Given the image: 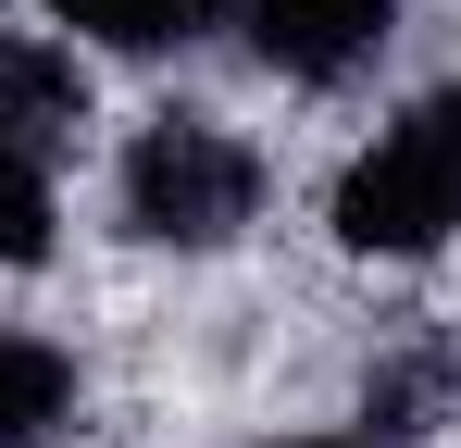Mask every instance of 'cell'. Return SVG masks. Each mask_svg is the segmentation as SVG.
Listing matches in <instances>:
<instances>
[{"label":"cell","instance_id":"1","mask_svg":"<svg viewBox=\"0 0 461 448\" xmlns=\"http://www.w3.org/2000/svg\"><path fill=\"white\" fill-rule=\"evenodd\" d=\"M324 224H337V249H362V262H424V249H449L461 237V87H424V100L337 175Z\"/></svg>","mask_w":461,"mask_h":448},{"label":"cell","instance_id":"2","mask_svg":"<svg viewBox=\"0 0 461 448\" xmlns=\"http://www.w3.org/2000/svg\"><path fill=\"white\" fill-rule=\"evenodd\" d=\"M249 212H262V149L237 125H212V112L138 125V149H125V237H150V249H225V237H249Z\"/></svg>","mask_w":461,"mask_h":448},{"label":"cell","instance_id":"3","mask_svg":"<svg viewBox=\"0 0 461 448\" xmlns=\"http://www.w3.org/2000/svg\"><path fill=\"white\" fill-rule=\"evenodd\" d=\"M399 38V0H249V50L287 87H349Z\"/></svg>","mask_w":461,"mask_h":448},{"label":"cell","instance_id":"4","mask_svg":"<svg viewBox=\"0 0 461 448\" xmlns=\"http://www.w3.org/2000/svg\"><path fill=\"white\" fill-rule=\"evenodd\" d=\"M76 125H87L76 38H0V138L25 149V162H50Z\"/></svg>","mask_w":461,"mask_h":448},{"label":"cell","instance_id":"5","mask_svg":"<svg viewBox=\"0 0 461 448\" xmlns=\"http://www.w3.org/2000/svg\"><path fill=\"white\" fill-rule=\"evenodd\" d=\"M225 13H237V0H50V25H63V38H87V50H138V63L200 50Z\"/></svg>","mask_w":461,"mask_h":448},{"label":"cell","instance_id":"6","mask_svg":"<svg viewBox=\"0 0 461 448\" xmlns=\"http://www.w3.org/2000/svg\"><path fill=\"white\" fill-rule=\"evenodd\" d=\"M76 424V362L25 324H0V448H38Z\"/></svg>","mask_w":461,"mask_h":448},{"label":"cell","instance_id":"7","mask_svg":"<svg viewBox=\"0 0 461 448\" xmlns=\"http://www.w3.org/2000/svg\"><path fill=\"white\" fill-rule=\"evenodd\" d=\"M449 399H461V349H399V362H375V386H362V424H375V448L386 436H437Z\"/></svg>","mask_w":461,"mask_h":448},{"label":"cell","instance_id":"8","mask_svg":"<svg viewBox=\"0 0 461 448\" xmlns=\"http://www.w3.org/2000/svg\"><path fill=\"white\" fill-rule=\"evenodd\" d=\"M0 262H50V162L0 138Z\"/></svg>","mask_w":461,"mask_h":448},{"label":"cell","instance_id":"9","mask_svg":"<svg viewBox=\"0 0 461 448\" xmlns=\"http://www.w3.org/2000/svg\"><path fill=\"white\" fill-rule=\"evenodd\" d=\"M275 448H375V436H275Z\"/></svg>","mask_w":461,"mask_h":448}]
</instances>
